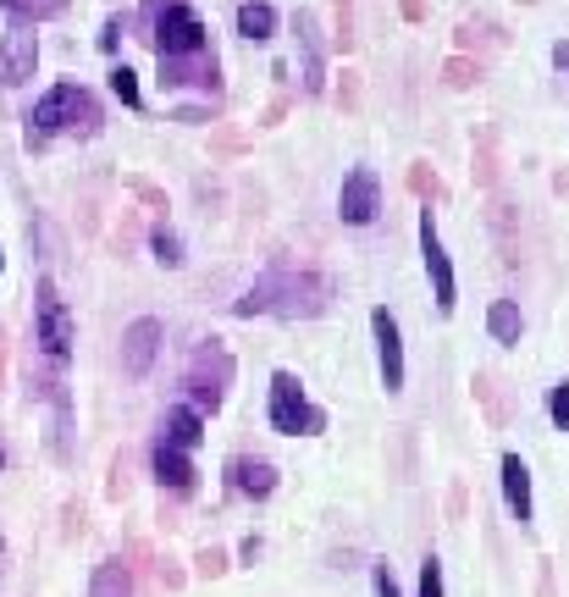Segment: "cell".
<instances>
[{
  "label": "cell",
  "instance_id": "cell-7",
  "mask_svg": "<svg viewBox=\"0 0 569 597\" xmlns=\"http://www.w3.org/2000/svg\"><path fill=\"white\" fill-rule=\"evenodd\" d=\"M376 211H382V183H376L371 166H354V172L343 177V188H337V216H343L349 227H371Z\"/></svg>",
  "mask_w": 569,
  "mask_h": 597
},
{
  "label": "cell",
  "instance_id": "cell-8",
  "mask_svg": "<svg viewBox=\"0 0 569 597\" xmlns=\"http://www.w3.org/2000/svg\"><path fill=\"white\" fill-rule=\"evenodd\" d=\"M33 67H39V33H33V22H11L0 33V84L17 89L33 78Z\"/></svg>",
  "mask_w": 569,
  "mask_h": 597
},
{
  "label": "cell",
  "instance_id": "cell-20",
  "mask_svg": "<svg viewBox=\"0 0 569 597\" xmlns=\"http://www.w3.org/2000/svg\"><path fill=\"white\" fill-rule=\"evenodd\" d=\"M6 11H17V22H45L56 11H67V0H0Z\"/></svg>",
  "mask_w": 569,
  "mask_h": 597
},
{
  "label": "cell",
  "instance_id": "cell-16",
  "mask_svg": "<svg viewBox=\"0 0 569 597\" xmlns=\"http://www.w3.org/2000/svg\"><path fill=\"white\" fill-rule=\"evenodd\" d=\"M155 481L171 487V492H194V464H188V453L171 443H155Z\"/></svg>",
  "mask_w": 569,
  "mask_h": 597
},
{
  "label": "cell",
  "instance_id": "cell-12",
  "mask_svg": "<svg viewBox=\"0 0 569 597\" xmlns=\"http://www.w3.org/2000/svg\"><path fill=\"white\" fill-rule=\"evenodd\" d=\"M293 33H298V78H304V95H321V89H326V56H321L315 11H298V17H293Z\"/></svg>",
  "mask_w": 569,
  "mask_h": 597
},
{
  "label": "cell",
  "instance_id": "cell-27",
  "mask_svg": "<svg viewBox=\"0 0 569 597\" xmlns=\"http://www.w3.org/2000/svg\"><path fill=\"white\" fill-rule=\"evenodd\" d=\"M376 597H399V581H393L387 565H376Z\"/></svg>",
  "mask_w": 569,
  "mask_h": 597
},
{
  "label": "cell",
  "instance_id": "cell-18",
  "mask_svg": "<svg viewBox=\"0 0 569 597\" xmlns=\"http://www.w3.org/2000/svg\"><path fill=\"white\" fill-rule=\"evenodd\" d=\"M89 597H134L128 565H122V559H106V565L95 570V581H89Z\"/></svg>",
  "mask_w": 569,
  "mask_h": 597
},
{
  "label": "cell",
  "instance_id": "cell-3",
  "mask_svg": "<svg viewBox=\"0 0 569 597\" xmlns=\"http://www.w3.org/2000/svg\"><path fill=\"white\" fill-rule=\"evenodd\" d=\"M149 11H155V56L160 61H183V56H199V50H210L205 45V22H199V11L188 6V0H149Z\"/></svg>",
  "mask_w": 569,
  "mask_h": 597
},
{
  "label": "cell",
  "instance_id": "cell-31",
  "mask_svg": "<svg viewBox=\"0 0 569 597\" xmlns=\"http://www.w3.org/2000/svg\"><path fill=\"white\" fill-rule=\"evenodd\" d=\"M0 459H6V453H0Z\"/></svg>",
  "mask_w": 569,
  "mask_h": 597
},
{
  "label": "cell",
  "instance_id": "cell-10",
  "mask_svg": "<svg viewBox=\"0 0 569 597\" xmlns=\"http://www.w3.org/2000/svg\"><path fill=\"white\" fill-rule=\"evenodd\" d=\"M160 337H166V326L155 321V315H139L128 332H122V371L139 382L155 371V360H160Z\"/></svg>",
  "mask_w": 569,
  "mask_h": 597
},
{
  "label": "cell",
  "instance_id": "cell-26",
  "mask_svg": "<svg viewBox=\"0 0 569 597\" xmlns=\"http://www.w3.org/2000/svg\"><path fill=\"white\" fill-rule=\"evenodd\" d=\"M421 597H442V565L436 559L421 565Z\"/></svg>",
  "mask_w": 569,
  "mask_h": 597
},
{
  "label": "cell",
  "instance_id": "cell-2",
  "mask_svg": "<svg viewBox=\"0 0 569 597\" xmlns=\"http://www.w3.org/2000/svg\"><path fill=\"white\" fill-rule=\"evenodd\" d=\"M95 128H100V106L84 84H56L28 111V145H45L56 134H95Z\"/></svg>",
  "mask_w": 569,
  "mask_h": 597
},
{
  "label": "cell",
  "instance_id": "cell-23",
  "mask_svg": "<svg viewBox=\"0 0 569 597\" xmlns=\"http://www.w3.org/2000/svg\"><path fill=\"white\" fill-rule=\"evenodd\" d=\"M111 95L122 106H139V72L134 67H111Z\"/></svg>",
  "mask_w": 569,
  "mask_h": 597
},
{
  "label": "cell",
  "instance_id": "cell-9",
  "mask_svg": "<svg viewBox=\"0 0 569 597\" xmlns=\"http://www.w3.org/2000/svg\"><path fill=\"white\" fill-rule=\"evenodd\" d=\"M421 255H426V272H431V288H436V315H453L459 310V283H453V261L436 238V222L431 211H421Z\"/></svg>",
  "mask_w": 569,
  "mask_h": 597
},
{
  "label": "cell",
  "instance_id": "cell-1",
  "mask_svg": "<svg viewBox=\"0 0 569 597\" xmlns=\"http://www.w3.org/2000/svg\"><path fill=\"white\" fill-rule=\"evenodd\" d=\"M326 298H332V288H326V277L321 272H266L249 294L238 298L233 310L238 315H261V310H277V315H321L326 310Z\"/></svg>",
  "mask_w": 569,
  "mask_h": 597
},
{
  "label": "cell",
  "instance_id": "cell-6",
  "mask_svg": "<svg viewBox=\"0 0 569 597\" xmlns=\"http://www.w3.org/2000/svg\"><path fill=\"white\" fill-rule=\"evenodd\" d=\"M321 427H326V415L304 399L298 376H293V371H277V376H272V432L310 438V432H321Z\"/></svg>",
  "mask_w": 569,
  "mask_h": 597
},
{
  "label": "cell",
  "instance_id": "cell-24",
  "mask_svg": "<svg viewBox=\"0 0 569 597\" xmlns=\"http://www.w3.org/2000/svg\"><path fill=\"white\" fill-rule=\"evenodd\" d=\"M337 6V50L354 45V0H332Z\"/></svg>",
  "mask_w": 569,
  "mask_h": 597
},
{
  "label": "cell",
  "instance_id": "cell-25",
  "mask_svg": "<svg viewBox=\"0 0 569 597\" xmlns=\"http://www.w3.org/2000/svg\"><path fill=\"white\" fill-rule=\"evenodd\" d=\"M548 410H553V421L569 432V382H559V388L548 393Z\"/></svg>",
  "mask_w": 569,
  "mask_h": 597
},
{
  "label": "cell",
  "instance_id": "cell-30",
  "mask_svg": "<svg viewBox=\"0 0 569 597\" xmlns=\"http://www.w3.org/2000/svg\"><path fill=\"white\" fill-rule=\"evenodd\" d=\"M0 266H6V255H0Z\"/></svg>",
  "mask_w": 569,
  "mask_h": 597
},
{
  "label": "cell",
  "instance_id": "cell-22",
  "mask_svg": "<svg viewBox=\"0 0 569 597\" xmlns=\"http://www.w3.org/2000/svg\"><path fill=\"white\" fill-rule=\"evenodd\" d=\"M442 78H448L453 89H470V84L481 78V61H470V56H453V61L442 67Z\"/></svg>",
  "mask_w": 569,
  "mask_h": 597
},
{
  "label": "cell",
  "instance_id": "cell-28",
  "mask_svg": "<svg viewBox=\"0 0 569 597\" xmlns=\"http://www.w3.org/2000/svg\"><path fill=\"white\" fill-rule=\"evenodd\" d=\"M122 28H128V17H111V22H106V33H100V45H106V50H117Z\"/></svg>",
  "mask_w": 569,
  "mask_h": 597
},
{
  "label": "cell",
  "instance_id": "cell-5",
  "mask_svg": "<svg viewBox=\"0 0 569 597\" xmlns=\"http://www.w3.org/2000/svg\"><path fill=\"white\" fill-rule=\"evenodd\" d=\"M227 382H233V354L210 337V343L194 354V365H188V404H194L199 415H216L222 399H227Z\"/></svg>",
  "mask_w": 569,
  "mask_h": 597
},
{
  "label": "cell",
  "instance_id": "cell-11",
  "mask_svg": "<svg viewBox=\"0 0 569 597\" xmlns=\"http://www.w3.org/2000/svg\"><path fill=\"white\" fill-rule=\"evenodd\" d=\"M371 332H376V360H382V388L399 393L404 388V337H399V321L393 310H371Z\"/></svg>",
  "mask_w": 569,
  "mask_h": 597
},
{
  "label": "cell",
  "instance_id": "cell-17",
  "mask_svg": "<svg viewBox=\"0 0 569 597\" xmlns=\"http://www.w3.org/2000/svg\"><path fill=\"white\" fill-rule=\"evenodd\" d=\"M238 33L255 39V45H266V39L277 33V11H272V0H244V6H238Z\"/></svg>",
  "mask_w": 569,
  "mask_h": 597
},
{
  "label": "cell",
  "instance_id": "cell-21",
  "mask_svg": "<svg viewBox=\"0 0 569 597\" xmlns=\"http://www.w3.org/2000/svg\"><path fill=\"white\" fill-rule=\"evenodd\" d=\"M149 249H155L160 266H183V238H177L171 227H155V233H149Z\"/></svg>",
  "mask_w": 569,
  "mask_h": 597
},
{
  "label": "cell",
  "instance_id": "cell-19",
  "mask_svg": "<svg viewBox=\"0 0 569 597\" xmlns=\"http://www.w3.org/2000/svg\"><path fill=\"white\" fill-rule=\"evenodd\" d=\"M487 332H492L498 343H520V332H526V321H520V304H514V298H498V304L487 310Z\"/></svg>",
  "mask_w": 569,
  "mask_h": 597
},
{
  "label": "cell",
  "instance_id": "cell-29",
  "mask_svg": "<svg viewBox=\"0 0 569 597\" xmlns=\"http://www.w3.org/2000/svg\"><path fill=\"white\" fill-rule=\"evenodd\" d=\"M399 6H404V17H410V22H421V17H426V0H399Z\"/></svg>",
  "mask_w": 569,
  "mask_h": 597
},
{
  "label": "cell",
  "instance_id": "cell-14",
  "mask_svg": "<svg viewBox=\"0 0 569 597\" xmlns=\"http://www.w3.org/2000/svg\"><path fill=\"white\" fill-rule=\"evenodd\" d=\"M160 443L194 453V448L205 443V415H199L194 404H171V410H166V421H160Z\"/></svg>",
  "mask_w": 569,
  "mask_h": 597
},
{
  "label": "cell",
  "instance_id": "cell-15",
  "mask_svg": "<svg viewBox=\"0 0 569 597\" xmlns=\"http://www.w3.org/2000/svg\"><path fill=\"white\" fill-rule=\"evenodd\" d=\"M503 498H509L514 520L531 526V470H526L520 453H503Z\"/></svg>",
  "mask_w": 569,
  "mask_h": 597
},
{
  "label": "cell",
  "instance_id": "cell-13",
  "mask_svg": "<svg viewBox=\"0 0 569 597\" xmlns=\"http://www.w3.org/2000/svg\"><path fill=\"white\" fill-rule=\"evenodd\" d=\"M227 481H233V492L238 498H272L277 492V464H266V459H249V453H238L233 464H227Z\"/></svg>",
  "mask_w": 569,
  "mask_h": 597
},
{
  "label": "cell",
  "instance_id": "cell-4",
  "mask_svg": "<svg viewBox=\"0 0 569 597\" xmlns=\"http://www.w3.org/2000/svg\"><path fill=\"white\" fill-rule=\"evenodd\" d=\"M72 337H78V326H72L67 298L56 294V283H50V277H39V288H33V343L61 365V360L72 354Z\"/></svg>",
  "mask_w": 569,
  "mask_h": 597
}]
</instances>
